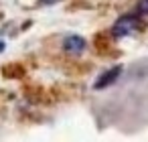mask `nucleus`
<instances>
[{"mask_svg":"<svg viewBox=\"0 0 148 142\" xmlns=\"http://www.w3.org/2000/svg\"><path fill=\"white\" fill-rule=\"evenodd\" d=\"M136 16L138 19H148V0H138V4H136Z\"/></svg>","mask_w":148,"mask_h":142,"instance_id":"obj_4","label":"nucleus"},{"mask_svg":"<svg viewBox=\"0 0 148 142\" xmlns=\"http://www.w3.org/2000/svg\"><path fill=\"white\" fill-rule=\"evenodd\" d=\"M85 47H87V43L79 35H67L63 39V51L69 53V55H79V53L85 51Z\"/></svg>","mask_w":148,"mask_h":142,"instance_id":"obj_2","label":"nucleus"},{"mask_svg":"<svg viewBox=\"0 0 148 142\" xmlns=\"http://www.w3.org/2000/svg\"><path fill=\"white\" fill-rule=\"evenodd\" d=\"M122 75V67L118 65V67H112V69H108L106 73H101L97 79H95V89H103V87H110V85H114L116 81H118V77Z\"/></svg>","mask_w":148,"mask_h":142,"instance_id":"obj_3","label":"nucleus"},{"mask_svg":"<svg viewBox=\"0 0 148 142\" xmlns=\"http://www.w3.org/2000/svg\"><path fill=\"white\" fill-rule=\"evenodd\" d=\"M41 2H45V4H55V2H59V0H41Z\"/></svg>","mask_w":148,"mask_h":142,"instance_id":"obj_5","label":"nucleus"},{"mask_svg":"<svg viewBox=\"0 0 148 142\" xmlns=\"http://www.w3.org/2000/svg\"><path fill=\"white\" fill-rule=\"evenodd\" d=\"M140 31V19L136 14H126V16H120L116 21V25L112 27V35L122 39V37H130L134 33Z\"/></svg>","mask_w":148,"mask_h":142,"instance_id":"obj_1","label":"nucleus"},{"mask_svg":"<svg viewBox=\"0 0 148 142\" xmlns=\"http://www.w3.org/2000/svg\"><path fill=\"white\" fill-rule=\"evenodd\" d=\"M4 47H6V45H4L2 41H0V53H2V51H4Z\"/></svg>","mask_w":148,"mask_h":142,"instance_id":"obj_6","label":"nucleus"}]
</instances>
